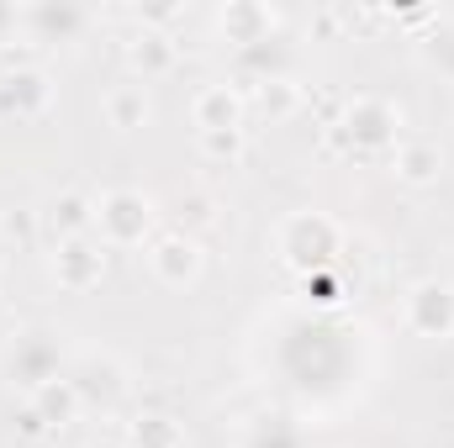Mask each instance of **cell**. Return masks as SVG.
<instances>
[{"label": "cell", "mask_w": 454, "mask_h": 448, "mask_svg": "<svg viewBox=\"0 0 454 448\" xmlns=\"http://www.w3.org/2000/svg\"><path fill=\"white\" fill-rule=\"evenodd\" d=\"M0 237L16 243V248H27V243L37 237V217H32V212H5V217H0Z\"/></svg>", "instance_id": "obj_20"}, {"label": "cell", "mask_w": 454, "mask_h": 448, "mask_svg": "<svg viewBox=\"0 0 454 448\" xmlns=\"http://www.w3.org/2000/svg\"><path fill=\"white\" fill-rule=\"evenodd\" d=\"M101 116H106V127L116 132H137L148 116H153V101H148V85L143 80H127V85H112L106 96H101Z\"/></svg>", "instance_id": "obj_10"}, {"label": "cell", "mask_w": 454, "mask_h": 448, "mask_svg": "<svg viewBox=\"0 0 454 448\" xmlns=\"http://www.w3.org/2000/svg\"><path fill=\"white\" fill-rule=\"evenodd\" d=\"M254 106L270 116V121H286L291 112H301V85H296V80H286V74L259 80V85H254Z\"/></svg>", "instance_id": "obj_18"}, {"label": "cell", "mask_w": 454, "mask_h": 448, "mask_svg": "<svg viewBox=\"0 0 454 448\" xmlns=\"http://www.w3.org/2000/svg\"><path fill=\"white\" fill-rule=\"evenodd\" d=\"M11 375H16L27 390L59 380V348L48 343V333H21L11 343Z\"/></svg>", "instance_id": "obj_8"}, {"label": "cell", "mask_w": 454, "mask_h": 448, "mask_svg": "<svg viewBox=\"0 0 454 448\" xmlns=\"http://www.w3.org/2000/svg\"><path fill=\"white\" fill-rule=\"evenodd\" d=\"M391 169H396L402 185L428 190V185H439V174H444V153H439V143H396Z\"/></svg>", "instance_id": "obj_11"}, {"label": "cell", "mask_w": 454, "mask_h": 448, "mask_svg": "<svg viewBox=\"0 0 454 448\" xmlns=\"http://www.w3.org/2000/svg\"><path fill=\"white\" fill-rule=\"evenodd\" d=\"M48 227L59 232V243H69V237H90V232H96V201L80 196V190L59 196L53 212H48Z\"/></svg>", "instance_id": "obj_17"}, {"label": "cell", "mask_w": 454, "mask_h": 448, "mask_svg": "<svg viewBox=\"0 0 454 448\" xmlns=\"http://www.w3.org/2000/svg\"><path fill=\"white\" fill-rule=\"evenodd\" d=\"M37 417H43V428L48 433H59V428H69L80 412H85V401H80V390H74V380H48V385H37L32 390V401H27Z\"/></svg>", "instance_id": "obj_14"}, {"label": "cell", "mask_w": 454, "mask_h": 448, "mask_svg": "<svg viewBox=\"0 0 454 448\" xmlns=\"http://www.w3.org/2000/svg\"><path fill=\"white\" fill-rule=\"evenodd\" d=\"M153 222H159V212H153V201L143 196V190H106L101 201H96V232H101V248H137L143 237L153 243Z\"/></svg>", "instance_id": "obj_3"}, {"label": "cell", "mask_w": 454, "mask_h": 448, "mask_svg": "<svg viewBox=\"0 0 454 448\" xmlns=\"http://www.w3.org/2000/svg\"><path fill=\"white\" fill-rule=\"evenodd\" d=\"M48 106H53V80L43 69H11V74H0V116L37 121Z\"/></svg>", "instance_id": "obj_7"}, {"label": "cell", "mask_w": 454, "mask_h": 448, "mask_svg": "<svg viewBox=\"0 0 454 448\" xmlns=\"http://www.w3.org/2000/svg\"><path fill=\"white\" fill-rule=\"evenodd\" d=\"M85 448H127V444H121V438H90Z\"/></svg>", "instance_id": "obj_23"}, {"label": "cell", "mask_w": 454, "mask_h": 448, "mask_svg": "<svg viewBox=\"0 0 454 448\" xmlns=\"http://www.w3.org/2000/svg\"><path fill=\"white\" fill-rule=\"evenodd\" d=\"M16 422H21V433H27V438H43V433H48V428H43V417H37L32 406H27V412H21Z\"/></svg>", "instance_id": "obj_22"}, {"label": "cell", "mask_w": 454, "mask_h": 448, "mask_svg": "<svg viewBox=\"0 0 454 448\" xmlns=\"http://www.w3.org/2000/svg\"><path fill=\"white\" fill-rule=\"evenodd\" d=\"M148 269H153V280H159V285L185 290V285H196V280H201L207 253H201V243H196L191 232L169 227V232H153V243H148Z\"/></svg>", "instance_id": "obj_4"}, {"label": "cell", "mask_w": 454, "mask_h": 448, "mask_svg": "<svg viewBox=\"0 0 454 448\" xmlns=\"http://www.w3.org/2000/svg\"><path fill=\"white\" fill-rule=\"evenodd\" d=\"M339 248H343V232L323 212H296V217H286L280 232H275V253L291 269H301V274H323L339 259Z\"/></svg>", "instance_id": "obj_1"}, {"label": "cell", "mask_w": 454, "mask_h": 448, "mask_svg": "<svg viewBox=\"0 0 454 448\" xmlns=\"http://www.w3.org/2000/svg\"><path fill=\"white\" fill-rule=\"evenodd\" d=\"M11 21H16V11H11V5H0V32H5ZM0 42H5V37H0Z\"/></svg>", "instance_id": "obj_24"}, {"label": "cell", "mask_w": 454, "mask_h": 448, "mask_svg": "<svg viewBox=\"0 0 454 448\" xmlns=\"http://www.w3.org/2000/svg\"><path fill=\"white\" fill-rule=\"evenodd\" d=\"M396 127L402 112L380 96H354L348 112L339 121H328V143L348 148V153H380V148H396Z\"/></svg>", "instance_id": "obj_2"}, {"label": "cell", "mask_w": 454, "mask_h": 448, "mask_svg": "<svg viewBox=\"0 0 454 448\" xmlns=\"http://www.w3.org/2000/svg\"><path fill=\"white\" fill-rule=\"evenodd\" d=\"M127 448H185V428L169 412H137L121 433Z\"/></svg>", "instance_id": "obj_16"}, {"label": "cell", "mask_w": 454, "mask_h": 448, "mask_svg": "<svg viewBox=\"0 0 454 448\" xmlns=\"http://www.w3.org/2000/svg\"><path fill=\"white\" fill-rule=\"evenodd\" d=\"M74 390H80L85 406H112L116 396L127 390V369L116 364L112 353H90L80 364V375H74Z\"/></svg>", "instance_id": "obj_9"}, {"label": "cell", "mask_w": 454, "mask_h": 448, "mask_svg": "<svg viewBox=\"0 0 454 448\" xmlns=\"http://www.w3.org/2000/svg\"><path fill=\"white\" fill-rule=\"evenodd\" d=\"M191 116H196V132H227V127H243V96L232 85H207L196 101H191Z\"/></svg>", "instance_id": "obj_15"}, {"label": "cell", "mask_w": 454, "mask_h": 448, "mask_svg": "<svg viewBox=\"0 0 454 448\" xmlns=\"http://www.w3.org/2000/svg\"><path fill=\"white\" fill-rule=\"evenodd\" d=\"M196 148H201V158L207 164H243V153H248V132L243 127H227V132H196Z\"/></svg>", "instance_id": "obj_19"}, {"label": "cell", "mask_w": 454, "mask_h": 448, "mask_svg": "<svg viewBox=\"0 0 454 448\" xmlns=\"http://www.w3.org/2000/svg\"><path fill=\"white\" fill-rule=\"evenodd\" d=\"M217 27L227 32V42L254 48V42H270V32H275V11L248 5V0H232V5H223V11H217Z\"/></svg>", "instance_id": "obj_12"}, {"label": "cell", "mask_w": 454, "mask_h": 448, "mask_svg": "<svg viewBox=\"0 0 454 448\" xmlns=\"http://www.w3.org/2000/svg\"><path fill=\"white\" fill-rule=\"evenodd\" d=\"M101 274H106V248H101V243H90V237H69V243L53 248V280H59V290L85 296V290L101 285Z\"/></svg>", "instance_id": "obj_6"}, {"label": "cell", "mask_w": 454, "mask_h": 448, "mask_svg": "<svg viewBox=\"0 0 454 448\" xmlns=\"http://www.w3.org/2000/svg\"><path fill=\"white\" fill-rule=\"evenodd\" d=\"M212 217H217V212H212L207 196H185V201H180V232H185V227H207Z\"/></svg>", "instance_id": "obj_21"}, {"label": "cell", "mask_w": 454, "mask_h": 448, "mask_svg": "<svg viewBox=\"0 0 454 448\" xmlns=\"http://www.w3.org/2000/svg\"><path fill=\"white\" fill-rule=\"evenodd\" d=\"M175 58H180V48H175V37H169V32H159V27H143V32L132 37V48H127V64L143 74V85H148V80H159V74H169V69H175Z\"/></svg>", "instance_id": "obj_13"}, {"label": "cell", "mask_w": 454, "mask_h": 448, "mask_svg": "<svg viewBox=\"0 0 454 448\" xmlns=\"http://www.w3.org/2000/svg\"><path fill=\"white\" fill-rule=\"evenodd\" d=\"M407 328L418 337H454V285L444 280H418L402 306Z\"/></svg>", "instance_id": "obj_5"}]
</instances>
